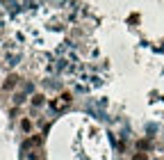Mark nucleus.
<instances>
[{"label":"nucleus","instance_id":"1","mask_svg":"<svg viewBox=\"0 0 164 160\" xmlns=\"http://www.w3.org/2000/svg\"><path fill=\"white\" fill-rule=\"evenodd\" d=\"M134 160H148V155H146V153H139V155H134Z\"/></svg>","mask_w":164,"mask_h":160}]
</instances>
